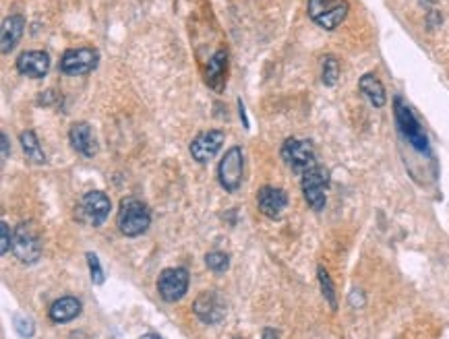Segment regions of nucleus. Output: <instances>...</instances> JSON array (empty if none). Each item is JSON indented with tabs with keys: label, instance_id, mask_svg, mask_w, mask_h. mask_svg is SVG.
I'll use <instances>...</instances> for the list:
<instances>
[{
	"label": "nucleus",
	"instance_id": "obj_19",
	"mask_svg": "<svg viewBox=\"0 0 449 339\" xmlns=\"http://www.w3.org/2000/svg\"><path fill=\"white\" fill-rule=\"evenodd\" d=\"M358 87H360V93H362L375 108H383L385 101H387V95H385L383 83L379 81L377 75H373V73L362 75L360 81H358Z\"/></svg>",
	"mask_w": 449,
	"mask_h": 339
},
{
	"label": "nucleus",
	"instance_id": "obj_20",
	"mask_svg": "<svg viewBox=\"0 0 449 339\" xmlns=\"http://www.w3.org/2000/svg\"><path fill=\"white\" fill-rule=\"evenodd\" d=\"M19 141H21L23 154H25L27 159H32L33 164H44L46 161V154L39 147V141H37V137H35L33 130H23L21 137H19Z\"/></svg>",
	"mask_w": 449,
	"mask_h": 339
},
{
	"label": "nucleus",
	"instance_id": "obj_30",
	"mask_svg": "<svg viewBox=\"0 0 449 339\" xmlns=\"http://www.w3.org/2000/svg\"><path fill=\"white\" fill-rule=\"evenodd\" d=\"M139 339H161L158 333H145L143 338H139Z\"/></svg>",
	"mask_w": 449,
	"mask_h": 339
},
{
	"label": "nucleus",
	"instance_id": "obj_13",
	"mask_svg": "<svg viewBox=\"0 0 449 339\" xmlns=\"http://www.w3.org/2000/svg\"><path fill=\"white\" fill-rule=\"evenodd\" d=\"M257 207L265 217L278 219L288 207V195H286V190H282L278 186H263L257 192Z\"/></svg>",
	"mask_w": 449,
	"mask_h": 339
},
{
	"label": "nucleus",
	"instance_id": "obj_28",
	"mask_svg": "<svg viewBox=\"0 0 449 339\" xmlns=\"http://www.w3.org/2000/svg\"><path fill=\"white\" fill-rule=\"evenodd\" d=\"M238 114H240V121H242V124L249 128V121H247V112H245V104H242V99H238Z\"/></svg>",
	"mask_w": 449,
	"mask_h": 339
},
{
	"label": "nucleus",
	"instance_id": "obj_16",
	"mask_svg": "<svg viewBox=\"0 0 449 339\" xmlns=\"http://www.w3.org/2000/svg\"><path fill=\"white\" fill-rule=\"evenodd\" d=\"M207 85L214 92L222 93L226 90V81H228V52L224 48L218 50L209 62H207V73H205Z\"/></svg>",
	"mask_w": 449,
	"mask_h": 339
},
{
	"label": "nucleus",
	"instance_id": "obj_8",
	"mask_svg": "<svg viewBox=\"0 0 449 339\" xmlns=\"http://www.w3.org/2000/svg\"><path fill=\"white\" fill-rule=\"evenodd\" d=\"M189 290V271L185 267H168L158 278V292L161 300L168 304H174L185 298Z\"/></svg>",
	"mask_w": 449,
	"mask_h": 339
},
{
	"label": "nucleus",
	"instance_id": "obj_1",
	"mask_svg": "<svg viewBox=\"0 0 449 339\" xmlns=\"http://www.w3.org/2000/svg\"><path fill=\"white\" fill-rule=\"evenodd\" d=\"M149 226H152L149 207L135 197H125L121 201V207H118V230H121V234L127 236V238H137L143 232H147Z\"/></svg>",
	"mask_w": 449,
	"mask_h": 339
},
{
	"label": "nucleus",
	"instance_id": "obj_26",
	"mask_svg": "<svg viewBox=\"0 0 449 339\" xmlns=\"http://www.w3.org/2000/svg\"><path fill=\"white\" fill-rule=\"evenodd\" d=\"M13 248V236H11V228L6 221L0 223V254H6Z\"/></svg>",
	"mask_w": 449,
	"mask_h": 339
},
{
	"label": "nucleus",
	"instance_id": "obj_23",
	"mask_svg": "<svg viewBox=\"0 0 449 339\" xmlns=\"http://www.w3.org/2000/svg\"><path fill=\"white\" fill-rule=\"evenodd\" d=\"M205 265L214 273H224L226 269L230 267V259H228V254L222 252V250H211V252L205 254Z\"/></svg>",
	"mask_w": 449,
	"mask_h": 339
},
{
	"label": "nucleus",
	"instance_id": "obj_9",
	"mask_svg": "<svg viewBox=\"0 0 449 339\" xmlns=\"http://www.w3.org/2000/svg\"><path fill=\"white\" fill-rule=\"evenodd\" d=\"M99 54L94 48H73L66 50L61 58V70L68 77H81L96 70Z\"/></svg>",
	"mask_w": 449,
	"mask_h": 339
},
{
	"label": "nucleus",
	"instance_id": "obj_14",
	"mask_svg": "<svg viewBox=\"0 0 449 339\" xmlns=\"http://www.w3.org/2000/svg\"><path fill=\"white\" fill-rule=\"evenodd\" d=\"M17 70L30 79H44L50 70V54L44 50H25L17 56Z\"/></svg>",
	"mask_w": 449,
	"mask_h": 339
},
{
	"label": "nucleus",
	"instance_id": "obj_18",
	"mask_svg": "<svg viewBox=\"0 0 449 339\" xmlns=\"http://www.w3.org/2000/svg\"><path fill=\"white\" fill-rule=\"evenodd\" d=\"M81 300L75 298V296H63L59 300L52 302V307L48 310V316L54 321V323H70L73 319H77L81 314Z\"/></svg>",
	"mask_w": 449,
	"mask_h": 339
},
{
	"label": "nucleus",
	"instance_id": "obj_2",
	"mask_svg": "<svg viewBox=\"0 0 449 339\" xmlns=\"http://www.w3.org/2000/svg\"><path fill=\"white\" fill-rule=\"evenodd\" d=\"M393 116H395V124L400 128V132L406 137V141L420 152V154H426L429 152V139H426V132L422 130V126L417 121L414 112L404 104L402 97H395L393 99Z\"/></svg>",
	"mask_w": 449,
	"mask_h": 339
},
{
	"label": "nucleus",
	"instance_id": "obj_29",
	"mask_svg": "<svg viewBox=\"0 0 449 339\" xmlns=\"http://www.w3.org/2000/svg\"><path fill=\"white\" fill-rule=\"evenodd\" d=\"M263 339H280V338H278V331H276V329L267 327V329H263Z\"/></svg>",
	"mask_w": 449,
	"mask_h": 339
},
{
	"label": "nucleus",
	"instance_id": "obj_3",
	"mask_svg": "<svg viewBox=\"0 0 449 339\" xmlns=\"http://www.w3.org/2000/svg\"><path fill=\"white\" fill-rule=\"evenodd\" d=\"M348 0H309V17L327 31L338 30L348 15Z\"/></svg>",
	"mask_w": 449,
	"mask_h": 339
},
{
	"label": "nucleus",
	"instance_id": "obj_7",
	"mask_svg": "<svg viewBox=\"0 0 449 339\" xmlns=\"http://www.w3.org/2000/svg\"><path fill=\"white\" fill-rule=\"evenodd\" d=\"M242 176H245V155L238 145H234L226 152L218 166V178H220V185L224 186V190L234 192L242 185Z\"/></svg>",
	"mask_w": 449,
	"mask_h": 339
},
{
	"label": "nucleus",
	"instance_id": "obj_12",
	"mask_svg": "<svg viewBox=\"0 0 449 339\" xmlns=\"http://www.w3.org/2000/svg\"><path fill=\"white\" fill-rule=\"evenodd\" d=\"M192 312L197 314V319L205 325H216L224 319L226 302L224 298L218 292H203L197 296Z\"/></svg>",
	"mask_w": 449,
	"mask_h": 339
},
{
	"label": "nucleus",
	"instance_id": "obj_24",
	"mask_svg": "<svg viewBox=\"0 0 449 339\" xmlns=\"http://www.w3.org/2000/svg\"><path fill=\"white\" fill-rule=\"evenodd\" d=\"M13 327H15V331H17L19 338L30 339L33 338V333H35V325H33V321L30 316L15 314V316H13Z\"/></svg>",
	"mask_w": 449,
	"mask_h": 339
},
{
	"label": "nucleus",
	"instance_id": "obj_21",
	"mask_svg": "<svg viewBox=\"0 0 449 339\" xmlns=\"http://www.w3.org/2000/svg\"><path fill=\"white\" fill-rule=\"evenodd\" d=\"M321 79L325 83V87H333L340 79V62L336 56H327L323 61V73H321Z\"/></svg>",
	"mask_w": 449,
	"mask_h": 339
},
{
	"label": "nucleus",
	"instance_id": "obj_22",
	"mask_svg": "<svg viewBox=\"0 0 449 339\" xmlns=\"http://www.w3.org/2000/svg\"><path fill=\"white\" fill-rule=\"evenodd\" d=\"M317 276H319V283H321V292L325 296V300L329 302V307L336 310L338 309V298H336V290H333V281L329 278V273L325 271V267L319 265L317 269Z\"/></svg>",
	"mask_w": 449,
	"mask_h": 339
},
{
	"label": "nucleus",
	"instance_id": "obj_17",
	"mask_svg": "<svg viewBox=\"0 0 449 339\" xmlns=\"http://www.w3.org/2000/svg\"><path fill=\"white\" fill-rule=\"evenodd\" d=\"M25 31V19L23 15H11L4 19L2 31H0V50L2 54H11Z\"/></svg>",
	"mask_w": 449,
	"mask_h": 339
},
{
	"label": "nucleus",
	"instance_id": "obj_5",
	"mask_svg": "<svg viewBox=\"0 0 449 339\" xmlns=\"http://www.w3.org/2000/svg\"><path fill=\"white\" fill-rule=\"evenodd\" d=\"M13 254L23 263L33 265L42 257V240L37 232L32 228V223H19L13 232Z\"/></svg>",
	"mask_w": 449,
	"mask_h": 339
},
{
	"label": "nucleus",
	"instance_id": "obj_6",
	"mask_svg": "<svg viewBox=\"0 0 449 339\" xmlns=\"http://www.w3.org/2000/svg\"><path fill=\"white\" fill-rule=\"evenodd\" d=\"M327 186H329V174L321 166H315L302 174V195L313 211H321L325 207Z\"/></svg>",
	"mask_w": 449,
	"mask_h": 339
},
{
	"label": "nucleus",
	"instance_id": "obj_15",
	"mask_svg": "<svg viewBox=\"0 0 449 339\" xmlns=\"http://www.w3.org/2000/svg\"><path fill=\"white\" fill-rule=\"evenodd\" d=\"M68 143L77 154L85 155V157L97 155L96 132L87 123H75L68 128Z\"/></svg>",
	"mask_w": 449,
	"mask_h": 339
},
{
	"label": "nucleus",
	"instance_id": "obj_11",
	"mask_svg": "<svg viewBox=\"0 0 449 339\" xmlns=\"http://www.w3.org/2000/svg\"><path fill=\"white\" fill-rule=\"evenodd\" d=\"M222 143H224V132L220 128H211L192 139L189 145V154L197 164H207L220 152Z\"/></svg>",
	"mask_w": 449,
	"mask_h": 339
},
{
	"label": "nucleus",
	"instance_id": "obj_27",
	"mask_svg": "<svg viewBox=\"0 0 449 339\" xmlns=\"http://www.w3.org/2000/svg\"><path fill=\"white\" fill-rule=\"evenodd\" d=\"M0 143H2V164L6 161V157H8V154H11V147H8V137L2 132L0 135Z\"/></svg>",
	"mask_w": 449,
	"mask_h": 339
},
{
	"label": "nucleus",
	"instance_id": "obj_4",
	"mask_svg": "<svg viewBox=\"0 0 449 339\" xmlns=\"http://www.w3.org/2000/svg\"><path fill=\"white\" fill-rule=\"evenodd\" d=\"M282 159L286 161L292 172L296 174H305L307 170L315 168L317 166V157H315V147L311 141L307 139H296V137H290L284 141L282 145Z\"/></svg>",
	"mask_w": 449,
	"mask_h": 339
},
{
	"label": "nucleus",
	"instance_id": "obj_25",
	"mask_svg": "<svg viewBox=\"0 0 449 339\" xmlns=\"http://www.w3.org/2000/svg\"><path fill=\"white\" fill-rule=\"evenodd\" d=\"M85 257H87V265H90V276H92V281H94V285H102V283L106 281V273H104V269H102V265H99V259H97V254H96V252H87Z\"/></svg>",
	"mask_w": 449,
	"mask_h": 339
},
{
	"label": "nucleus",
	"instance_id": "obj_10",
	"mask_svg": "<svg viewBox=\"0 0 449 339\" xmlns=\"http://www.w3.org/2000/svg\"><path fill=\"white\" fill-rule=\"evenodd\" d=\"M112 211V203L110 197L102 190H90L83 195L81 205H79V214L81 219L87 221L90 226H102Z\"/></svg>",
	"mask_w": 449,
	"mask_h": 339
}]
</instances>
